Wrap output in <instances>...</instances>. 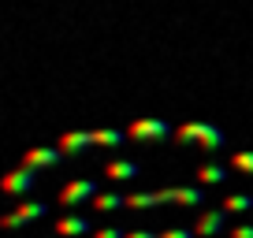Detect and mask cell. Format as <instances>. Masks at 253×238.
<instances>
[{
  "mask_svg": "<svg viewBox=\"0 0 253 238\" xmlns=\"http://www.w3.org/2000/svg\"><path fill=\"white\" fill-rule=\"evenodd\" d=\"M250 205H253L250 198H231L227 201V212H242V208H250Z\"/></svg>",
  "mask_w": 253,
  "mask_h": 238,
  "instance_id": "cell-1",
  "label": "cell"
},
{
  "mask_svg": "<svg viewBox=\"0 0 253 238\" xmlns=\"http://www.w3.org/2000/svg\"><path fill=\"white\" fill-rule=\"evenodd\" d=\"M235 238H253V227H242V231H235Z\"/></svg>",
  "mask_w": 253,
  "mask_h": 238,
  "instance_id": "cell-2",
  "label": "cell"
},
{
  "mask_svg": "<svg viewBox=\"0 0 253 238\" xmlns=\"http://www.w3.org/2000/svg\"><path fill=\"white\" fill-rule=\"evenodd\" d=\"M134 238H153V235H145V231H142V235H134Z\"/></svg>",
  "mask_w": 253,
  "mask_h": 238,
  "instance_id": "cell-3",
  "label": "cell"
}]
</instances>
